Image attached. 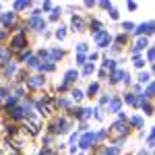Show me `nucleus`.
<instances>
[{"instance_id": "21", "label": "nucleus", "mask_w": 155, "mask_h": 155, "mask_svg": "<svg viewBox=\"0 0 155 155\" xmlns=\"http://www.w3.org/2000/svg\"><path fill=\"white\" fill-rule=\"evenodd\" d=\"M29 6H31L29 0H19V2H15V11H23V8H29Z\"/></svg>"}, {"instance_id": "44", "label": "nucleus", "mask_w": 155, "mask_h": 155, "mask_svg": "<svg viewBox=\"0 0 155 155\" xmlns=\"http://www.w3.org/2000/svg\"><path fill=\"white\" fill-rule=\"evenodd\" d=\"M44 11H52V2H44Z\"/></svg>"}, {"instance_id": "14", "label": "nucleus", "mask_w": 155, "mask_h": 155, "mask_svg": "<svg viewBox=\"0 0 155 155\" xmlns=\"http://www.w3.org/2000/svg\"><path fill=\"white\" fill-rule=\"evenodd\" d=\"M77 79H79V71H74V68H71V71H66V74H64V83H66V85L74 83Z\"/></svg>"}, {"instance_id": "25", "label": "nucleus", "mask_w": 155, "mask_h": 155, "mask_svg": "<svg viewBox=\"0 0 155 155\" xmlns=\"http://www.w3.org/2000/svg\"><path fill=\"white\" fill-rule=\"evenodd\" d=\"M93 71H95V66H93V64H85L83 74H85V77H89V74H93Z\"/></svg>"}, {"instance_id": "8", "label": "nucleus", "mask_w": 155, "mask_h": 155, "mask_svg": "<svg viewBox=\"0 0 155 155\" xmlns=\"http://www.w3.org/2000/svg\"><path fill=\"white\" fill-rule=\"evenodd\" d=\"M44 85H46V79H44L41 74L27 79V87H29V89H39V87H44Z\"/></svg>"}, {"instance_id": "4", "label": "nucleus", "mask_w": 155, "mask_h": 155, "mask_svg": "<svg viewBox=\"0 0 155 155\" xmlns=\"http://www.w3.org/2000/svg\"><path fill=\"white\" fill-rule=\"evenodd\" d=\"M11 46H12V50H25L27 48V35L25 33H17V35L12 37Z\"/></svg>"}, {"instance_id": "13", "label": "nucleus", "mask_w": 155, "mask_h": 155, "mask_svg": "<svg viewBox=\"0 0 155 155\" xmlns=\"http://www.w3.org/2000/svg\"><path fill=\"white\" fill-rule=\"evenodd\" d=\"M124 74H126V72L122 71V68H116V71L112 72V77H110V83H112V85L120 83V81H122V79H124Z\"/></svg>"}, {"instance_id": "17", "label": "nucleus", "mask_w": 155, "mask_h": 155, "mask_svg": "<svg viewBox=\"0 0 155 155\" xmlns=\"http://www.w3.org/2000/svg\"><path fill=\"white\" fill-rule=\"evenodd\" d=\"M54 68H56V66H54L50 60L46 62V64H44V62H39V66H37V71H41V72H52Z\"/></svg>"}, {"instance_id": "22", "label": "nucleus", "mask_w": 155, "mask_h": 155, "mask_svg": "<svg viewBox=\"0 0 155 155\" xmlns=\"http://www.w3.org/2000/svg\"><path fill=\"white\" fill-rule=\"evenodd\" d=\"M116 71V60H112V58H106L104 60V71Z\"/></svg>"}, {"instance_id": "42", "label": "nucleus", "mask_w": 155, "mask_h": 155, "mask_svg": "<svg viewBox=\"0 0 155 155\" xmlns=\"http://www.w3.org/2000/svg\"><path fill=\"white\" fill-rule=\"evenodd\" d=\"M6 93H8V89H0V99H4V97H6Z\"/></svg>"}, {"instance_id": "9", "label": "nucleus", "mask_w": 155, "mask_h": 155, "mask_svg": "<svg viewBox=\"0 0 155 155\" xmlns=\"http://www.w3.org/2000/svg\"><path fill=\"white\" fill-rule=\"evenodd\" d=\"M145 48H149L147 37H139V39H137V44H134V48H132V54H134V56H139V52H143Z\"/></svg>"}, {"instance_id": "16", "label": "nucleus", "mask_w": 155, "mask_h": 155, "mask_svg": "<svg viewBox=\"0 0 155 155\" xmlns=\"http://www.w3.org/2000/svg\"><path fill=\"white\" fill-rule=\"evenodd\" d=\"M15 72H17V64L15 62H6L4 64V77H12Z\"/></svg>"}, {"instance_id": "37", "label": "nucleus", "mask_w": 155, "mask_h": 155, "mask_svg": "<svg viewBox=\"0 0 155 155\" xmlns=\"http://www.w3.org/2000/svg\"><path fill=\"white\" fill-rule=\"evenodd\" d=\"M85 60H87L85 54H77V64H85Z\"/></svg>"}, {"instance_id": "35", "label": "nucleus", "mask_w": 155, "mask_h": 155, "mask_svg": "<svg viewBox=\"0 0 155 155\" xmlns=\"http://www.w3.org/2000/svg\"><path fill=\"white\" fill-rule=\"evenodd\" d=\"M153 56H155V52H153V48L149 46V50H147V62H153Z\"/></svg>"}, {"instance_id": "10", "label": "nucleus", "mask_w": 155, "mask_h": 155, "mask_svg": "<svg viewBox=\"0 0 155 155\" xmlns=\"http://www.w3.org/2000/svg\"><path fill=\"white\" fill-rule=\"evenodd\" d=\"M0 21H2L4 27H11V25H15V21H17V15H15V12H4V15L0 17Z\"/></svg>"}, {"instance_id": "27", "label": "nucleus", "mask_w": 155, "mask_h": 155, "mask_svg": "<svg viewBox=\"0 0 155 155\" xmlns=\"http://www.w3.org/2000/svg\"><path fill=\"white\" fill-rule=\"evenodd\" d=\"M27 66H31V68H37V66H39V58H33V56H31V58L27 60Z\"/></svg>"}, {"instance_id": "5", "label": "nucleus", "mask_w": 155, "mask_h": 155, "mask_svg": "<svg viewBox=\"0 0 155 155\" xmlns=\"http://www.w3.org/2000/svg\"><path fill=\"white\" fill-rule=\"evenodd\" d=\"M95 141H97L95 132H85L83 137H81V141H79V147H81V149H89Z\"/></svg>"}, {"instance_id": "12", "label": "nucleus", "mask_w": 155, "mask_h": 155, "mask_svg": "<svg viewBox=\"0 0 155 155\" xmlns=\"http://www.w3.org/2000/svg\"><path fill=\"white\" fill-rule=\"evenodd\" d=\"M120 107H122V101H120L118 97H110V101H107V110H110V112H120Z\"/></svg>"}, {"instance_id": "28", "label": "nucleus", "mask_w": 155, "mask_h": 155, "mask_svg": "<svg viewBox=\"0 0 155 155\" xmlns=\"http://www.w3.org/2000/svg\"><path fill=\"white\" fill-rule=\"evenodd\" d=\"M97 31H101V23L99 21H91V33H97Z\"/></svg>"}, {"instance_id": "2", "label": "nucleus", "mask_w": 155, "mask_h": 155, "mask_svg": "<svg viewBox=\"0 0 155 155\" xmlns=\"http://www.w3.org/2000/svg\"><path fill=\"white\" fill-rule=\"evenodd\" d=\"M68 128H71V122L66 118H60L50 126V132H60V134H64V132H68Z\"/></svg>"}, {"instance_id": "41", "label": "nucleus", "mask_w": 155, "mask_h": 155, "mask_svg": "<svg viewBox=\"0 0 155 155\" xmlns=\"http://www.w3.org/2000/svg\"><path fill=\"white\" fill-rule=\"evenodd\" d=\"M41 155H56L54 149H46V151H41Z\"/></svg>"}, {"instance_id": "30", "label": "nucleus", "mask_w": 155, "mask_h": 155, "mask_svg": "<svg viewBox=\"0 0 155 155\" xmlns=\"http://www.w3.org/2000/svg\"><path fill=\"white\" fill-rule=\"evenodd\" d=\"M118 153H120L118 147H107L106 151H104V155H118Z\"/></svg>"}, {"instance_id": "32", "label": "nucleus", "mask_w": 155, "mask_h": 155, "mask_svg": "<svg viewBox=\"0 0 155 155\" xmlns=\"http://www.w3.org/2000/svg\"><path fill=\"white\" fill-rule=\"evenodd\" d=\"M134 66H137V68H143V66H145V60L141 58V56H134Z\"/></svg>"}, {"instance_id": "39", "label": "nucleus", "mask_w": 155, "mask_h": 155, "mask_svg": "<svg viewBox=\"0 0 155 155\" xmlns=\"http://www.w3.org/2000/svg\"><path fill=\"white\" fill-rule=\"evenodd\" d=\"M110 17H112V19H118V11H116V8H114V6H112V8H110Z\"/></svg>"}, {"instance_id": "1", "label": "nucleus", "mask_w": 155, "mask_h": 155, "mask_svg": "<svg viewBox=\"0 0 155 155\" xmlns=\"http://www.w3.org/2000/svg\"><path fill=\"white\" fill-rule=\"evenodd\" d=\"M93 39H95V44L99 46V48H107V46H110V41H112V35L107 33L106 29H101V31L93 33Z\"/></svg>"}, {"instance_id": "11", "label": "nucleus", "mask_w": 155, "mask_h": 155, "mask_svg": "<svg viewBox=\"0 0 155 155\" xmlns=\"http://www.w3.org/2000/svg\"><path fill=\"white\" fill-rule=\"evenodd\" d=\"M48 58H50V62H52V64H54V62H58V60H62L64 58V52H62V50H50L48 52Z\"/></svg>"}, {"instance_id": "47", "label": "nucleus", "mask_w": 155, "mask_h": 155, "mask_svg": "<svg viewBox=\"0 0 155 155\" xmlns=\"http://www.w3.org/2000/svg\"><path fill=\"white\" fill-rule=\"evenodd\" d=\"M15 155H19V153H15Z\"/></svg>"}, {"instance_id": "46", "label": "nucleus", "mask_w": 155, "mask_h": 155, "mask_svg": "<svg viewBox=\"0 0 155 155\" xmlns=\"http://www.w3.org/2000/svg\"><path fill=\"white\" fill-rule=\"evenodd\" d=\"M139 155H151V153H149V151H141Z\"/></svg>"}, {"instance_id": "7", "label": "nucleus", "mask_w": 155, "mask_h": 155, "mask_svg": "<svg viewBox=\"0 0 155 155\" xmlns=\"http://www.w3.org/2000/svg\"><path fill=\"white\" fill-rule=\"evenodd\" d=\"M137 35H153V21H147V23H141L137 29H134Z\"/></svg>"}, {"instance_id": "31", "label": "nucleus", "mask_w": 155, "mask_h": 155, "mask_svg": "<svg viewBox=\"0 0 155 155\" xmlns=\"http://www.w3.org/2000/svg\"><path fill=\"white\" fill-rule=\"evenodd\" d=\"M56 104H58V107H68V106H71V101H68L66 97H60Z\"/></svg>"}, {"instance_id": "40", "label": "nucleus", "mask_w": 155, "mask_h": 155, "mask_svg": "<svg viewBox=\"0 0 155 155\" xmlns=\"http://www.w3.org/2000/svg\"><path fill=\"white\" fill-rule=\"evenodd\" d=\"M110 97H112V95H104L101 99H99V104H101V106H106L107 101H110Z\"/></svg>"}, {"instance_id": "36", "label": "nucleus", "mask_w": 155, "mask_h": 155, "mask_svg": "<svg viewBox=\"0 0 155 155\" xmlns=\"http://www.w3.org/2000/svg\"><path fill=\"white\" fill-rule=\"evenodd\" d=\"M77 52H79V54H85V52H87V44H79V46H77Z\"/></svg>"}, {"instance_id": "18", "label": "nucleus", "mask_w": 155, "mask_h": 155, "mask_svg": "<svg viewBox=\"0 0 155 155\" xmlns=\"http://www.w3.org/2000/svg\"><path fill=\"white\" fill-rule=\"evenodd\" d=\"M128 122H130L134 128H143V126H145V122H143V118H141V116H132Z\"/></svg>"}, {"instance_id": "38", "label": "nucleus", "mask_w": 155, "mask_h": 155, "mask_svg": "<svg viewBox=\"0 0 155 155\" xmlns=\"http://www.w3.org/2000/svg\"><path fill=\"white\" fill-rule=\"evenodd\" d=\"M99 6H101V8H106V11H110V8H112V4H110V2H106V0H104V2H99Z\"/></svg>"}, {"instance_id": "6", "label": "nucleus", "mask_w": 155, "mask_h": 155, "mask_svg": "<svg viewBox=\"0 0 155 155\" xmlns=\"http://www.w3.org/2000/svg\"><path fill=\"white\" fill-rule=\"evenodd\" d=\"M27 25H29L33 31H44V29H46V19H41V17H31V19L27 21Z\"/></svg>"}, {"instance_id": "19", "label": "nucleus", "mask_w": 155, "mask_h": 155, "mask_svg": "<svg viewBox=\"0 0 155 155\" xmlns=\"http://www.w3.org/2000/svg\"><path fill=\"white\" fill-rule=\"evenodd\" d=\"M97 91H99V85L91 83V85H89V89H87V97H91V99H93V97L97 95Z\"/></svg>"}, {"instance_id": "29", "label": "nucleus", "mask_w": 155, "mask_h": 155, "mask_svg": "<svg viewBox=\"0 0 155 155\" xmlns=\"http://www.w3.org/2000/svg\"><path fill=\"white\" fill-rule=\"evenodd\" d=\"M56 37H58V39H64V37H66V27H58V29H56Z\"/></svg>"}, {"instance_id": "45", "label": "nucleus", "mask_w": 155, "mask_h": 155, "mask_svg": "<svg viewBox=\"0 0 155 155\" xmlns=\"http://www.w3.org/2000/svg\"><path fill=\"white\" fill-rule=\"evenodd\" d=\"M126 6H128V8H130V11H134V8H137V2H128V4H126Z\"/></svg>"}, {"instance_id": "15", "label": "nucleus", "mask_w": 155, "mask_h": 155, "mask_svg": "<svg viewBox=\"0 0 155 155\" xmlns=\"http://www.w3.org/2000/svg\"><path fill=\"white\" fill-rule=\"evenodd\" d=\"M71 27H72V31H83V29H85V23H83V19H81V17H72V21H71Z\"/></svg>"}, {"instance_id": "34", "label": "nucleus", "mask_w": 155, "mask_h": 155, "mask_svg": "<svg viewBox=\"0 0 155 155\" xmlns=\"http://www.w3.org/2000/svg\"><path fill=\"white\" fill-rule=\"evenodd\" d=\"M58 17H60V8H54L50 15V21H58Z\"/></svg>"}, {"instance_id": "24", "label": "nucleus", "mask_w": 155, "mask_h": 155, "mask_svg": "<svg viewBox=\"0 0 155 155\" xmlns=\"http://www.w3.org/2000/svg\"><path fill=\"white\" fill-rule=\"evenodd\" d=\"M149 81H151V74H149V72H141V74H139V85L149 83Z\"/></svg>"}, {"instance_id": "20", "label": "nucleus", "mask_w": 155, "mask_h": 155, "mask_svg": "<svg viewBox=\"0 0 155 155\" xmlns=\"http://www.w3.org/2000/svg\"><path fill=\"white\" fill-rule=\"evenodd\" d=\"M141 107H143V112L147 114V116H153V104H151V101H143Z\"/></svg>"}, {"instance_id": "33", "label": "nucleus", "mask_w": 155, "mask_h": 155, "mask_svg": "<svg viewBox=\"0 0 155 155\" xmlns=\"http://www.w3.org/2000/svg\"><path fill=\"white\" fill-rule=\"evenodd\" d=\"M71 97H72V99H74V101H79V99L83 97V91H79V89H74V91H72V93H71Z\"/></svg>"}, {"instance_id": "43", "label": "nucleus", "mask_w": 155, "mask_h": 155, "mask_svg": "<svg viewBox=\"0 0 155 155\" xmlns=\"http://www.w3.org/2000/svg\"><path fill=\"white\" fill-rule=\"evenodd\" d=\"M4 39H6V31H4V29H0V41H4Z\"/></svg>"}, {"instance_id": "26", "label": "nucleus", "mask_w": 155, "mask_h": 155, "mask_svg": "<svg viewBox=\"0 0 155 155\" xmlns=\"http://www.w3.org/2000/svg\"><path fill=\"white\" fill-rule=\"evenodd\" d=\"M122 29H124V35H126V33L134 31V23H122Z\"/></svg>"}, {"instance_id": "23", "label": "nucleus", "mask_w": 155, "mask_h": 155, "mask_svg": "<svg viewBox=\"0 0 155 155\" xmlns=\"http://www.w3.org/2000/svg\"><path fill=\"white\" fill-rule=\"evenodd\" d=\"M145 99H147V101H151V99H153V83H149V87H147V89H145Z\"/></svg>"}, {"instance_id": "3", "label": "nucleus", "mask_w": 155, "mask_h": 155, "mask_svg": "<svg viewBox=\"0 0 155 155\" xmlns=\"http://www.w3.org/2000/svg\"><path fill=\"white\" fill-rule=\"evenodd\" d=\"M124 101L128 104V106H134V107H141L143 101H147L143 95H139V93H126L124 95Z\"/></svg>"}]
</instances>
